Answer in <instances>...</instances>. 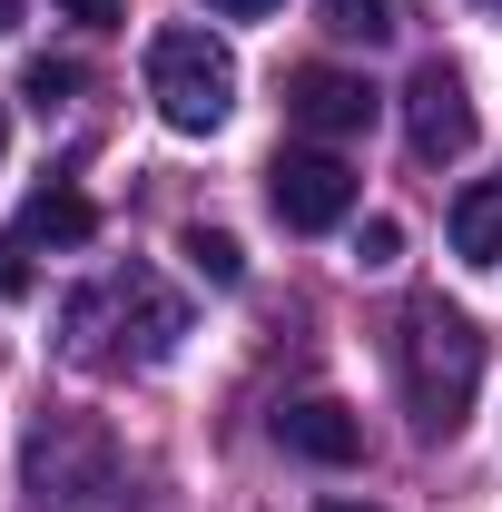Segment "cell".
Here are the masks:
<instances>
[{"label": "cell", "mask_w": 502, "mask_h": 512, "mask_svg": "<svg viewBox=\"0 0 502 512\" xmlns=\"http://www.w3.org/2000/svg\"><path fill=\"white\" fill-rule=\"evenodd\" d=\"M60 335L79 365H109V375H148V365H168L178 355V335H188V306L148 276V266H119V276H99V286H79L60 306Z\"/></svg>", "instance_id": "cell-1"}, {"label": "cell", "mask_w": 502, "mask_h": 512, "mask_svg": "<svg viewBox=\"0 0 502 512\" xmlns=\"http://www.w3.org/2000/svg\"><path fill=\"white\" fill-rule=\"evenodd\" d=\"M473 384H483V335H473V316L443 306V296H424V306L404 316V404H414V424H424L434 444L463 434Z\"/></svg>", "instance_id": "cell-2"}, {"label": "cell", "mask_w": 502, "mask_h": 512, "mask_svg": "<svg viewBox=\"0 0 502 512\" xmlns=\"http://www.w3.org/2000/svg\"><path fill=\"white\" fill-rule=\"evenodd\" d=\"M148 99H158V119L178 128V138L227 128V109H237V60H227V40H207V30H158V40H148Z\"/></svg>", "instance_id": "cell-3"}, {"label": "cell", "mask_w": 502, "mask_h": 512, "mask_svg": "<svg viewBox=\"0 0 502 512\" xmlns=\"http://www.w3.org/2000/svg\"><path fill=\"white\" fill-rule=\"evenodd\" d=\"M473 138H483V119H473L463 69H453V60H424L414 79H404V148H414L424 168H453V158H473Z\"/></svg>", "instance_id": "cell-4"}, {"label": "cell", "mask_w": 502, "mask_h": 512, "mask_svg": "<svg viewBox=\"0 0 502 512\" xmlns=\"http://www.w3.org/2000/svg\"><path fill=\"white\" fill-rule=\"evenodd\" d=\"M266 207H276L296 237H325V227L355 217V168H345L335 148H286V158L266 168Z\"/></svg>", "instance_id": "cell-5"}, {"label": "cell", "mask_w": 502, "mask_h": 512, "mask_svg": "<svg viewBox=\"0 0 502 512\" xmlns=\"http://www.w3.org/2000/svg\"><path fill=\"white\" fill-rule=\"evenodd\" d=\"M286 119H296V128H315V138H355V128L375 119V89H365L355 69L306 60V69H286Z\"/></svg>", "instance_id": "cell-6"}, {"label": "cell", "mask_w": 502, "mask_h": 512, "mask_svg": "<svg viewBox=\"0 0 502 512\" xmlns=\"http://www.w3.org/2000/svg\"><path fill=\"white\" fill-rule=\"evenodd\" d=\"M276 444L306 453V463H355V453H365V424H355L335 394H296V404L276 414Z\"/></svg>", "instance_id": "cell-7"}, {"label": "cell", "mask_w": 502, "mask_h": 512, "mask_svg": "<svg viewBox=\"0 0 502 512\" xmlns=\"http://www.w3.org/2000/svg\"><path fill=\"white\" fill-rule=\"evenodd\" d=\"M20 237L30 247H89L99 237V207L69 188V178H50V188H30V207H20Z\"/></svg>", "instance_id": "cell-8"}, {"label": "cell", "mask_w": 502, "mask_h": 512, "mask_svg": "<svg viewBox=\"0 0 502 512\" xmlns=\"http://www.w3.org/2000/svg\"><path fill=\"white\" fill-rule=\"evenodd\" d=\"M453 256L463 266H502V178H473L453 197Z\"/></svg>", "instance_id": "cell-9"}, {"label": "cell", "mask_w": 502, "mask_h": 512, "mask_svg": "<svg viewBox=\"0 0 502 512\" xmlns=\"http://www.w3.org/2000/svg\"><path fill=\"white\" fill-rule=\"evenodd\" d=\"M178 256H188L207 286H237V276H247V247H237L227 227H188V237H178Z\"/></svg>", "instance_id": "cell-10"}, {"label": "cell", "mask_w": 502, "mask_h": 512, "mask_svg": "<svg viewBox=\"0 0 502 512\" xmlns=\"http://www.w3.org/2000/svg\"><path fill=\"white\" fill-rule=\"evenodd\" d=\"M325 30L375 50V40H394V0H325Z\"/></svg>", "instance_id": "cell-11"}, {"label": "cell", "mask_w": 502, "mask_h": 512, "mask_svg": "<svg viewBox=\"0 0 502 512\" xmlns=\"http://www.w3.org/2000/svg\"><path fill=\"white\" fill-rule=\"evenodd\" d=\"M69 89H79V69H69V60H30V69H20V99H30V109H60Z\"/></svg>", "instance_id": "cell-12"}, {"label": "cell", "mask_w": 502, "mask_h": 512, "mask_svg": "<svg viewBox=\"0 0 502 512\" xmlns=\"http://www.w3.org/2000/svg\"><path fill=\"white\" fill-rule=\"evenodd\" d=\"M30 296V237H0V306Z\"/></svg>", "instance_id": "cell-13"}, {"label": "cell", "mask_w": 502, "mask_h": 512, "mask_svg": "<svg viewBox=\"0 0 502 512\" xmlns=\"http://www.w3.org/2000/svg\"><path fill=\"white\" fill-rule=\"evenodd\" d=\"M394 247H404L394 217H365V227H355V256H365V266H394Z\"/></svg>", "instance_id": "cell-14"}, {"label": "cell", "mask_w": 502, "mask_h": 512, "mask_svg": "<svg viewBox=\"0 0 502 512\" xmlns=\"http://www.w3.org/2000/svg\"><path fill=\"white\" fill-rule=\"evenodd\" d=\"M69 20H79V30H119V0H60Z\"/></svg>", "instance_id": "cell-15"}, {"label": "cell", "mask_w": 502, "mask_h": 512, "mask_svg": "<svg viewBox=\"0 0 502 512\" xmlns=\"http://www.w3.org/2000/svg\"><path fill=\"white\" fill-rule=\"evenodd\" d=\"M207 10H217V20H266L276 0H207Z\"/></svg>", "instance_id": "cell-16"}, {"label": "cell", "mask_w": 502, "mask_h": 512, "mask_svg": "<svg viewBox=\"0 0 502 512\" xmlns=\"http://www.w3.org/2000/svg\"><path fill=\"white\" fill-rule=\"evenodd\" d=\"M10 20H20V0H0V40H10Z\"/></svg>", "instance_id": "cell-17"}, {"label": "cell", "mask_w": 502, "mask_h": 512, "mask_svg": "<svg viewBox=\"0 0 502 512\" xmlns=\"http://www.w3.org/2000/svg\"><path fill=\"white\" fill-rule=\"evenodd\" d=\"M315 512H375V503H315Z\"/></svg>", "instance_id": "cell-18"}, {"label": "cell", "mask_w": 502, "mask_h": 512, "mask_svg": "<svg viewBox=\"0 0 502 512\" xmlns=\"http://www.w3.org/2000/svg\"><path fill=\"white\" fill-rule=\"evenodd\" d=\"M493 10H502V0H493Z\"/></svg>", "instance_id": "cell-19"}]
</instances>
